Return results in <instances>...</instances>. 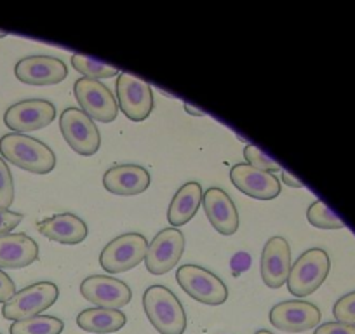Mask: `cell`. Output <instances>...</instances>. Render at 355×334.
Wrapping results in <instances>:
<instances>
[{
  "label": "cell",
  "mask_w": 355,
  "mask_h": 334,
  "mask_svg": "<svg viewBox=\"0 0 355 334\" xmlns=\"http://www.w3.org/2000/svg\"><path fill=\"white\" fill-rule=\"evenodd\" d=\"M230 179L237 190L256 200H274L281 193V182L270 173L258 171L248 164H235Z\"/></svg>",
  "instance_id": "2e32d148"
},
{
  "label": "cell",
  "mask_w": 355,
  "mask_h": 334,
  "mask_svg": "<svg viewBox=\"0 0 355 334\" xmlns=\"http://www.w3.org/2000/svg\"><path fill=\"white\" fill-rule=\"evenodd\" d=\"M75 98H77L80 110L87 115L91 121L98 122H114L119 115L117 100L112 91L100 80L93 78H78L73 86Z\"/></svg>",
  "instance_id": "ba28073f"
},
{
  "label": "cell",
  "mask_w": 355,
  "mask_h": 334,
  "mask_svg": "<svg viewBox=\"0 0 355 334\" xmlns=\"http://www.w3.org/2000/svg\"><path fill=\"white\" fill-rule=\"evenodd\" d=\"M185 110L189 112V115H193V117H204V115H206L202 110H197V108L190 107V105H187V103H185Z\"/></svg>",
  "instance_id": "836d02e7"
},
{
  "label": "cell",
  "mask_w": 355,
  "mask_h": 334,
  "mask_svg": "<svg viewBox=\"0 0 355 334\" xmlns=\"http://www.w3.org/2000/svg\"><path fill=\"white\" fill-rule=\"evenodd\" d=\"M143 308L150 324L160 334H183L187 329V313L182 301L164 285H152L143 295Z\"/></svg>",
  "instance_id": "7a4b0ae2"
},
{
  "label": "cell",
  "mask_w": 355,
  "mask_h": 334,
  "mask_svg": "<svg viewBox=\"0 0 355 334\" xmlns=\"http://www.w3.org/2000/svg\"><path fill=\"white\" fill-rule=\"evenodd\" d=\"M313 334H355V326L343 322H326L317 326Z\"/></svg>",
  "instance_id": "f546056e"
},
{
  "label": "cell",
  "mask_w": 355,
  "mask_h": 334,
  "mask_svg": "<svg viewBox=\"0 0 355 334\" xmlns=\"http://www.w3.org/2000/svg\"><path fill=\"white\" fill-rule=\"evenodd\" d=\"M202 207L214 230L221 235H234L239 230V213L234 200L225 190L213 186L202 195Z\"/></svg>",
  "instance_id": "ac0fdd59"
},
{
  "label": "cell",
  "mask_w": 355,
  "mask_h": 334,
  "mask_svg": "<svg viewBox=\"0 0 355 334\" xmlns=\"http://www.w3.org/2000/svg\"><path fill=\"white\" fill-rule=\"evenodd\" d=\"M117 107L129 121H146L153 110L152 87L141 78L121 71L117 75Z\"/></svg>",
  "instance_id": "9c48e42d"
},
{
  "label": "cell",
  "mask_w": 355,
  "mask_h": 334,
  "mask_svg": "<svg viewBox=\"0 0 355 334\" xmlns=\"http://www.w3.org/2000/svg\"><path fill=\"white\" fill-rule=\"evenodd\" d=\"M320 310L317 305L303 299L277 303L270 310V324L279 331L286 333H305L315 329L320 322Z\"/></svg>",
  "instance_id": "7c38bea8"
},
{
  "label": "cell",
  "mask_w": 355,
  "mask_h": 334,
  "mask_svg": "<svg viewBox=\"0 0 355 334\" xmlns=\"http://www.w3.org/2000/svg\"><path fill=\"white\" fill-rule=\"evenodd\" d=\"M282 182L288 186H291V188H303V183L288 171H282Z\"/></svg>",
  "instance_id": "d6a6232c"
},
{
  "label": "cell",
  "mask_w": 355,
  "mask_h": 334,
  "mask_svg": "<svg viewBox=\"0 0 355 334\" xmlns=\"http://www.w3.org/2000/svg\"><path fill=\"white\" fill-rule=\"evenodd\" d=\"M291 270V247L282 237H272L263 247L259 274L266 288L279 289L288 282Z\"/></svg>",
  "instance_id": "5bb4252c"
},
{
  "label": "cell",
  "mask_w": 355,
  "mask_h": 334,
  "mask_svg": "<svg viewBox=\"0 0 355 334\" xmlns=\"http://www.w3.org/2000/svg\"><path fill=\"white\" fill-rule=\"evenodd\" d=\"M15 295H16L15 282H12V279L9 277L4 270H0V303H8Z\"/></svg>",
  "instance_id": "4dcf8cb0"
},
{
  "label": "cell",
  "mask_w": 355,
  "mask_h": 334,
  "mask_svg": "<svg viewBox=\"0 0 355 334\" xmlns=\"http://www.w3.org/2000/svg\"><path fill=\"white\" fill-rule=\"evenodd\" d=\"M183 251H185V235L178 228H166L159 231L146 249V270L152 275L169 274L180 263Z\"/></svg>",
  "instance_id": "30bf717a"
},
{
  "label": "cell",
  "mask_w": 355,
  "mask_h": 334,
  "mask_svg": "<svg viewBox=\"0 0 355 334\" xmlns=\"http://www.w3.org/2000/svg\"><path fill=\"white\" fill-rule=\"evenodd\" d=\"M71 64L78 73L84 75L85 78H93V80H100V78H112L117 77L121 70L115 67H110L107 63L93 60V58L82 56V54H73L71 56Z\"/></svg>",
  "instance_id": "cb8c5ba5"
},
{
  "label": "cell",
  "mask_w": 355,
  "mask_h": 334,
  "mask_svg": "<svg viewBox=\"0 0 355 334\" xmlns=\"http://www.w3.org/2000/svg\"><path fill=\"white\" fill-rule=\"evenodd\" d=\"M125 322H128V317L122 310L100 308V306L82 310L77 315V326L82 331L94 334L117 333L125 326Z\"/></svg>",
  "instance_id": "7402d4cb"
},
{
  "label": "cell",
  "mask_w": 355,
  "mask_h": 334,
  "mask_svg": "<svg viewBox=\"0 0 355 334\" xmlns=\"http://www.w3.org/2000/svg\"><path fill=\"white\" fill-rule=\"evenodd\" d=\"M152 183L150 173L136 164H122L110 167L103 175V186L112 195L135 197L146 192Z\"/></svg>",
  "instance_id": "e0dca14e"
},
{
  "label": "cell",
  "mask_w": 355,
  "mask_h": 334,
  "mask_svg": "<svg viewBox=\"0 0 355 334\" xmlns=\"http://www.w3.org/2000/svg\"><path fill=\"white\" fill-rule=\"evenodd\" d=\"M176 281L190 298L204 305H223L228 298V289L225 282L213 272L197 267V265H183L178 268Z\"/></svg>",
  "instance_id": "5b68a950"
},
{
  "label": "cell",
  "mask_w": 355,
  "mask_h": 334,
  "mask_svg": "<svg viewBox=\"0 0 355 334\" xmlns=\"http://www.w3.org/2000/svg\"><path fill=\"white\" fill-rule=\"evenodd\" d=\"M23 221V214L12 213L9 209H0V235L11 234Z\"/></svg>",
  "instance_id": "f1b7e54d"
},
{
  "label": "cell",
  "mask_w": 355,
  "mask_h": 334,
  "mask_svg": "<svg viewBox=\"0 0 355 334\" xmlns=\"http://www.w3.org/2000/svg\"><path fill=\"white\" fill-rule=\"evenodd\" d=\"M329 270V254L319 247L309 249L296 260L295 265H291L288 282H286L289 292L296 298L313 295L324 284Z\"/></svg>",
  "instance_id": "3957f363"
},
{
  "label": "cell",
  "mask_w": 355,
  "mask_h": 334,
  "mask_svg": "<svg viewBox=\"0 0 355 334\" xmlns=\"http://www.w3.org/2000/svg\"><path fill=\"white\" fill-rule=\"evenodd\" d=\"M56 118V107L47 100H25L9 107L4 114V122L18 134L39 131L51 125Z\"/></svg>",
  "instance_id": "8fae6325"
},
{
  "label": "cell",
  "mask_w": 355,
  "mask_h": 334,
  "mask_svg": "<svg viewBox=\"0 0 355 334\" xmlns=\"http://www.w3.org/2000/svg\"><path fill=\"white\" fill-rule=\"evenodd\" d=\"M0 153L12 166L33 175H49L56 167V155L46 143L18 132L0 138Z\"/></svg>",
  "instance_id": "6da1fadb"
},
{
  "label": "cell",
  "mask_w": 355,
  "mask_h": 334,
  "mask_svg": "<svg viewBox=\"0 0 355 334\" xmlns=\"http://www.w3.org/2000/svg\"><path fill=\"white\" fill-rule=\"evenodd\" d=\"M202 186L196 182L185 183L178 190L176 195L171 200L169 209H167V221H169L171 228L183 227L196 216L202 204Z\"/></svg>",
  "instance_id": "44dd1931"
},
{
  "label": "cell",
  "mask_w": 355,
  "mask_h": 334,
  "mask_svg": "<svg viewBox=\"0 0 355 334\" xmlns=\"http://www.w3.org/2000/svg\"><path fill=\"white\" fill-rule=\"evenodd\" d=\"M60 129L64 141L78 155L91 157L100 150V131L80 108H67L60 117Z\"/></svg>",
  "instance_id": "52a82bcc"
},
{
  "label": "cell",
  "mask_w": 355,
  "mask_h": 334,
  "mask_svg": "<svg viewBox=\"0 0 355 334\" xmlns=\"http://www.w3.org/2000/svg\"><path fill=\"white\" fill-rule=\"evenodd\" d=\"M15 75L26 86H54L68 77V68L58 58L28 56L16 63Z\"/></svg>",
  "instance_id": "9a60e30c"
},
{
  "label": "cell",
  "mask_w": 355,
  "mask_h": 334,
  "mask_svg": "<svg viewBox=\"0 0 355 334\" xmlns=\"http://www.w3.org/2000/svg\"><path fill=\"white\" fill-rule=\"evenodd\" d=\"M306 220L312 227L320 228V230H341L345 228V223L322 202L315 200L306 211Z\"/></svg>",
  "instance_id": "d4e9b609"
},
{
  "label": "cell",
  "mask_w": 355,
  "mask_h": 334,
  "mask_svg": "<svg viewBox=\"0 0 355 334\" xmlns=\"http://www.w3.org/2000/svg\"><path fill=\"white\" fill-rule=\"evenodd\" d=\"M64 329L63 320L53 315H37L32 319L12 322L11 334H61Z\"/></svg>",
  "instance_id": "603a6c76"
},
{
  "label": "cell",
  "mask_w": 355,
  "mask_h": 334,
  "mask_svg": "<svg viewBox=\"0 0 355 334\" xmlns=\"http://www.w3.org/2000/svg\"><path fill=\"white\" fill-rule=\"evenodd\" d=\"M244 157H245V164L254 167V169H258V171L270 173V175H274V173L277 171H282V167L279 166L274 159H270V157L266 155L263 150H259L258 146L254 145H245Z\"/></svg>",
  "instance_id": "484cf974"
},
{
  "label": "cell",
  "mask_w": 355,
  "mask_h": 334,
  "mask_svg": "<svg viewBox=\"0 0 355 334\" xmlns=\"http://www.w3.org/2000/svg\"><path fill=\"white\" fill-rule=\"evenodd\" d=\"M39 231L44 237L58 242V244L75 245L85 240L89 230L80 216L71 213H61L40 221Z\"/></svg>",
  "instance_id": "ffe728a7"
},
{
  "label": "cell",
  "mask_w": 355,
  "mask_h": 334,
  "mask_svg": "<svg viewBox=\"0 0 355 334\" xmlns=\"http://www.w3.org/2000/svg\"><path fill=\"white\" fill-rule=\"evenodd\" d=\"M58 296H60V289L56 284L37 282L21 291H16V295L2 306V315L12 322L32 319V317L40 315L44 310L51 308L56 303Z\"/></svg>",
  "instance_id": "8992f818"
},
{
  "label": "cell",
  "mask_w": 355,
  "mask_h": 334,
  "mask_svg": "<svg viewBox=\"0 0 355 334\" xmlns=\"http://www.w3.org/2000/svg\"><path fill=\"white\" fill-rule=\"evenodd\" d=\"M80 295L94 306L110 310H121L132 298L131 289L125 282L108 275H91L82 281Z\"/></svg>",
  "instance_id": "4fadbf2b"
},
{
  "label": "cell",
  "mask_w": 355,
  "mask_h": 334,
  "mask_svg": "<svg viewBox=\"0 0 355 334\" xmlns=\"http://www.w3.org/2000/svg\"><path fill=\"white\" fill-rule=\"evenodd\" d=\"M4 37H6V35H4V33H0V39H4Z\"/></svg>",
  "instance_id": "d590c367"
},
{
  "label": "cell",
  "mask_w": 355,
  "mask_h": 334,
  "mask_svg": "<svg viewBox=\"0 0 355 334\" xmlns=\"http://www.w3.org/2000/svg\"><path fill=\"white\" fill-rule=\"evenodd\" d=\"M148 240L145 235L131 234L119 235L112 242H108L100 254V265L108 274H122L132 270L141 261H145Z\"/></svg>",
  "instance_id": "277c9868"
},
{
  "label": "cell",
  "mask_w": 355,
  "mask_h": 334,
  "mask_svg": "<svg viewBox=\"0 0 355 334\" xmlns=\"http://www.w3.org/2000/svg\"><path fill=\"white\" fill-rule=\"evenodd\" d=\"M333 315L336 322L355 326V291L341 296L333 306Z\"/></svg>",
  "instance_id": "83f0119b"
},
{
  "label": "cell",
  "mask_w": 355,
  "mask_h": 334,
  "mask_svg": "<svg viewBox=\"0 0 355 334\" xmlns=\"http://www.w3.org/2000/svg\"><path fill=\"white\" fill-rule=\"evenodd\" d=\"M254 334H274V333H270V331H266V329H259V331H256Z\"/></svg>",
  "instance_id": "e575fe53"
},
{
  "label": "cell",
  "mask_w": 355,
  "mask_h": 334,
  "mask_svg": "<svg viewBox=\"0 0 355 334\" xmlns=\"http://www.w3.org/2000/svg\"><path fill=\"white\" fill-rule=\"evenodd\" d=\"M249 265H251V258L248 256V254H244V253H241V254H237V256L234 258V260H232V268H239V270H248L249 268Z\"/></svg>",
  "instance_id": "1f68e13d"
},
{
  "label": "cell",
  "mask_w": 355,
  "mask_h": 334,
  "mask_svg": "<svg viewBox=\"0 0 355 334\" xmlns=\"http://www.w3.org/2000/svg\"><path fill=\"white\" fill-rule=\"evenodd\" d=\"M15 202V183L6 160L0 157V209H9Z\"/></svg>",
  "instance_id": "4316f807"
},
{
  "label": "cell",
  "mask_w": 355,
  "mask_h": 334,
  "mask_svg": "<svg viewBox=\"0 0 355 334\" xmlns=\"http://www.w3.org/2000/svg\"><path fill=\"white\" fill-rule=\"evenodd\" d=\"M39 260V245L26 234L0 235V270L30 267Z\"/></svg>",
  "instance_id": "d6986e66"
}]
</instances>
